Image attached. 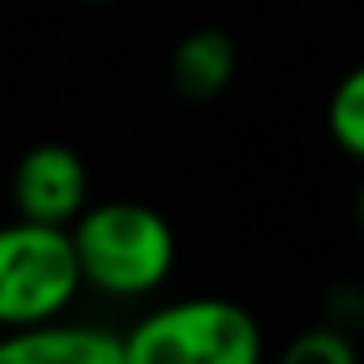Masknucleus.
Listing matches in <instances>:
<instances>
[{
    "instance_id": "nucleus-3",
    "label": "nucleus",
    "mask_w": 364,
    "mask_h": 364,
    "mask_svg": "<svg viewBox=\"0 0 364 364\" xmlns=\"http://www.w3.org/2000/svg\"><path fill=\"white\" fill-rule=\"evenodd\" d=\"M129 364H257L262 326L232 300H180L141 317L129 334Z\"/></svg>"
},
{
    "instance_id": "nucleus-7",
    "label": "nucleus",
    "mask_w": 364,
    "mask_h": 364,
    "mask_svg": "<svg viewBox=\"0 0 364 364\" xmlns=\"http://www.w3.org/2000/svg\"><path fill=\"white\" fill-rule=\"evenodd\" d=\"M326 124H330V137L338 141V150H347L351 159L364 163V65L351 69V73L334 86Z\"/></svg>"
},
{
    "instance_id": "nucleus-8",
    "label": "nucleus",
    "mask_w": 364,
    "mask_h": 364,
    "mask_svg": "<svg viewBox=\"0 0 364 364\" xmlns=\"http://www.w3.org/2000/svg\"><path fill=\"white\" fill-rule=\"evenodd\" d=\"M355 347L338 334V330H304L291 347H287V364H351Z\"/></svg>"
},
{
    "instance_id": "nucleus-1",
    "label": "nucleus",
    "mask_w": 364,
    "mask_h": 364,
    "mask_svg": "<svg viewBox=\"0 0 364 364\" xmlns=\"http://www.w3.org/2000/svg\"><path fill=\"white\" fill-rule=\"evenodd\" d=\"M69 232L86 283L107 296H146L171 274L176 236L167 219L141 202L86 206Z\"/></svg>"
},
{
    "instance_id": "nucleus-2",
    "label": "nucleus",
    "mask_w": 364,
    "mask_h": 364,
    "mask_svg": "<svg viewBox=\"0 0 364 364\" xmlns=\"http://www.w3.org/2000/svg\"><path fill=\"white\" fill-rule=\"evenodd\" d=\"M86 274L69 228L18 219L0 228V326L18 330L60 317Z\"/></svg>"
},
{
    "instance_id": "nucleus-9",
    "label": "nucleus",
    "mask_w": 364,
    "mask_h": 364,
    "mask_svg": "<svg viewBox=\"0 0 364 364\" xmlns=\"http://www.w3.org/2000/svg\"><path fill=\"white\" fill-rule=\"evenodd\" d=\"M355 215H360V228H364V189H360V202H355Z\"/></svg>"
},
{
    "instance_id": "nucleus-10",
    "label": "nucleus",
    "mask_w": 364,
    "mask_h": 364,
    "mask_svg": "<svg viewBox=\"0 0 364 364\" xmlns=\"http://www.w3.org/2000/svg\"><path fill=\"white\" fill-rule=\"evenodd\" d=\"M86 5H112V0H86Z\"/></svg>"
},
{
    "instance_id": "nucleus-5",
    "label": "nucleus",
    "mask_w": 364,
    "mask_h": 364,
    "mask_svg": "<svg viewBox=\"0 0 364 364\" xmlns=\"http://www.w3.org/2000/svg\"><path fill=\"white\" fill-rule=\"evenodd\" d=\"M0 364H129V338L52 317L0 334Z\"/></svg>"
},
{
    "instance_id": "nucleus-4",
    "label": "nucleus",
    "mask_w": 364,
    "mask_h": 364,
    "mask_svg": "<svg viewBox=\"0 0 364 364\" xmlns=\"http://www.w3.org/2000/svg\"><path fill=\"white\" fill-rule=\"evenodd\" d=\"M86 193H90V176L77 150L60 141H43L18 159V171H14L18 219L69 228L86 210Z\"/></svg>"
},
{
    "instance_id": "nucleus-6",
    "label": "nucleus",
    "mask_w": 364,
    "mask_h": 364,
    "mask_svg": "<svg viewBox=\"0 0 364 364\" xmlns=\"http://www.w3.org/2000/svg\"><path fill=\"white\" fill-rule=\"evenodd\" d=\"M236 73V48L219 31H198L171 56V82L185 99H215Z\"/></svg>"
}]
</instances>
